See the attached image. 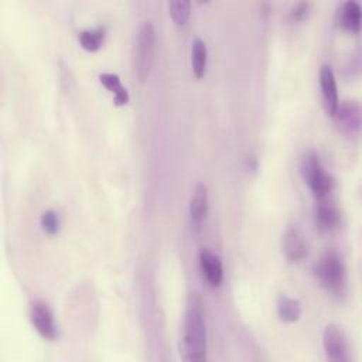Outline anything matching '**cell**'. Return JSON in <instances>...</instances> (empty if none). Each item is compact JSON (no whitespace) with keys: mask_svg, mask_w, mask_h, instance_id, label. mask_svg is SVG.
Segmentation results:
<instances>
[{"mask_svg":"<svg viewBox=\"0 0 362 362\" xmlns=\"http://www.w3.org/2000/svg\"><path fill=\"white\" fill-rule=\"evenodd\" d=\"M206 358V324L204 303L198 294H191L187 303L182 329V359L204 361Z\"/></svg>","mask_w":362,"mask_h":362,"instance_id":"1","label":"cell"},{"mask_svg":"<svg viewBox=\"0 0 362 362\" xmlns=\"http://www.w3.org/2000/svg\"><path fill=\"white\" fill-rule=\"evenodd\" d=\"M314 273L320 284L327 291L337 296H341L345 291V266L337 250L327 249L317 260L314 266Z\"/></svg>","mask_w":362,"mask_h":362,"instance_id":"2","label":"cell"},{"mask_svg":"<svg viewBox=\"0 0 362 362\" xmlns=\"http://www.w3.org/2000/svg\"><path fill=\"white\" fill-rule=\"evenodd\" d=\"M154 44L156 31L153 21L144 20L137 30L133 48V69L140 82H144L150 75L154 59Z\"/></svg>","mask_w":362,"mask_h":362,"instance_id":"3","label":"cell"},{"mask_svg":"<svg viewBox=\"0 0 362 362\" xmlns=\"http://www.w3.org/2000/svg\"><path fill=\"white\" fill-rule=\"evenodd\" d=\"M300 173L303 180L313 191L315 199L328 197L334 189L335 180L328 171H325L320 157L315 153H308L303 157L300 163Z\"/></svg>","mask_w":362,"mask_h":362,"instance_id":"4","label":"cell"},{"mask_svg":"<svg viewBox=\"0 0 362 362\" xmlns=\"http://www.w3.org/2000/svg\"><path fill=\"white\" fill-rule=\"evenodd\" d=\"M30 320L35 331L44 339H55L58 329L49 305L42 300H35L30 305Z\"/></svg>","mask_w":362,"mask_h":362,"instance_id":"5","label":"cell"},{"mask_svg":"<svg viewBox=\"0 0 362 362\" xmlns=\"http://www.w3.org/2000/svg\"><path fill=\"white\" fill-rule=\"evenodd\" d=\"M322 345L329 361L346 362L349 359L346 338L338 325L329 324L325 327L322 332Z\"/></svg>","mask_w":362,"mask_h":362,"instance_id":"6","label":"cell"},{"mask_svg":"<svg viewBox=\"0 0 362 362\" xmlns=\"http://www.w3.org/2000/svg\"><path fill=\"white\" fill-rule=\"evenodd\" d=\"M314 221L315 226L325 233L335 230L339 225L341 215L335 202L328 197L318 198L314 208Z\"/></svg>","mask_w":362,"mask_h":362,"instance_id":"7","label":"cell"},{"mask_svg":"<svg viewBox=\"0 0 362 362\" xmlns=\"http://www.w3.org/2000/svg\"><path fill=\"white\" fill-rule=\"evenodd\" d=\"M338 126L349 134L358 133L361 127V107L355 100H344L338 103L334 115Z\"/></svg>","mask_w":362,"mask_h":362,"instance_id":"8","label":"cell"},{"mask_svg":"<svg viewBox=\"0 0 362 362\" xmlns=\"http://www.w3.org/2000/svg\"><path fill=\"white\" fill-rule=\"evenodd\" d=\"M283 252L290 262H300L307 256V242L301 229L291 225L286 229L283 235Z\"/></svg>","mask_w":362,"mask_h":362,"instance_id":"9","label":"cell"},{"mask_svg":"<svg viewBox=\"0 0 362 362\" xmlns=\"http://www.w3.org/2000/svg\"><path fill=\"white\" fill-rule=\"evenodd\" d=\"M189 215L192 226L198 230L205 223L208 215V191L205 184L199 182L195 185L189 199Z\"/></svg>","mask_w":362,"mask_h":362,"instance_id":"10","label":"cell"},{"mask_svg":"<svg viewBox=\"0 0 362 362\" xmlns=\"http://www.w3.org/2000/svg\"><path fill=\"white\" fill-rule=\"evenodd\" d=\"M199 267L205 280L212 287L221 286L223 279V267L219 256L212 253L209 249L202 247L199 252Z\"/></svg>","mask_w":362,"mask_h":362,"instance_id":"11","label":"cell"},{"mask_svg":"<svg viewBox=\"0 0 362 362\" xmlns=\"http://www.w3.org/2000/svg\"><path fill=\"white\" fill-rule=\"evenodd\" d=\"M320 86H321V93H322L327 112L329 115H334L338 106V92H337L335 75L332 72V68L328 64H324L320 68Z\"/></svg>","mask_w":362,"mask_h":362,"instance_id":"12","label":"cell"},{"mask_svg":"<svg viewBox=\"0 0 362 362\" xmlns=\"http://www.w3.org/2000/svg\"><path fill=\"white\" fill-rule=\"evenodd\" d=\"M338 21L348 30L358 33L361 28V6L355 0H346L338 8Z\"/></svg>","mask_w":362,"mask_h":362,"instance_id":"13","label":"cell"},{"mask_svg":"<svg viewBox=\"0 0 362 362\" xmlns=\"http://www.w3.org/2000/svg\"><path fill=\"white\" fill-rule=\"evenodd\" d=\"M277 314L280 320L286 322H294L301 315V304L297 298L288 297L286 294H280L277 297Z\"/></svg>","mask_w":362,"mask_h":362,"instance_id":"14","label":"cell"},{"mask_svg":"<svg viewBox=\"0 0 362 362\" xmlns=\"http://www.w3.org/2000/svg\"><path fill=\"white\" fill-rule=\"evenodd\" d=\"M99 81L105 88H107L113 93L116 105L120 106V105H126L129 102V93H127L126 88L122 85L120 78L116 74H112V72L100 74Z\"/></svg>","mask_w":362,"mask_h":362,"instance_id":"15","label":"cell"},{"mask_svg":"<svg viewBox=\"0 0 362 362\" xmlns=\"http://www.w3.org/2000/svg\"><path fill=\"white\" fill-rule=\"evenodd\" d=\"M206 59H208V51H206L205 42L201 38H195L192 41V48H191V64L197 78L204 76L206 71Z\"/></svg>","mask_w":362,"mask_h":362,"instance_id":"16","label":"cell"},{"mask_svg":"<svg viewBox=\"0 0 362 362\" xmlns=\"http://www.w3.org/2000/svg\"><path fill=\"white\" fill-rule=\"evenodd\" d=\"M81 45L88 51H96L100 48L105 40V27L88 28L79 33L78 35Z\"/></svg>","mask_w":362,"mask_h":362,"instance_id":"17","label":"cell"},{"mask_svg":"<svg viewBox=\"0 0 362 362\" xmlns=\"http://www.w3.org/2000/svg\"><path fill=\"white\" fill-rule=\"evenodd\" d=\"M170 14L175 24L182 25L187 23L191 11V3L188 0H173L168 3Z\"/></svg>","mask_w":362,"mask_h":362,"instance_id":"18","label":"cell"},{"mask_svg":"<svg viewBox=\"0 0 362 362\" xmlns=\"http://www.w3.org/2000/svg\"><path fill=\"white\" fill-rule=\"evenodd\" d=\"M41 226L42 229L49 233V235H55L59 230V218L58 214L52 209H47L41 214Z\"/></svg>","mask_w":362,"mask_h":362,"instance_id":"19","label":"cell"},{"mask_svg":"<svg viewBox=\"0 0 362 362\" xmlns=\"http://www.w3.org/2000/svg\"><path fill=\"white\" fill-rule=\"evenodd\" d=\"M310 10V3L308 1H300L297 3L291 10H290V16L294 18V20H301L303 17L307 16Z\"/></svg>","mask_w":362,"mask_h":362,"instance_id":"20","label":"cell"}]
</instances>
